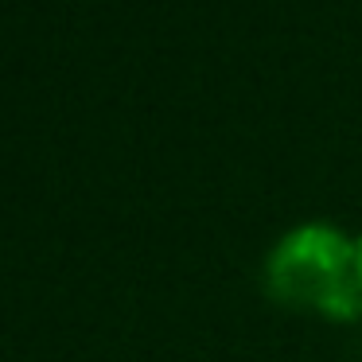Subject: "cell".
<instances>
[{"instance_id":"2","label":"cell","mask_w":362,"mask_h":362,"mask_svg":"<svg viewBox=\"0 0 362 362\" xmlns=\"http://www.w3.org/2000/svg\"><path fill=\"white\" fill-rule=\"evenodd\" d=\"M358 261H362V238H358Z\"/></svg>"},{"instance_id":"1","label":"cell","mask_w":362,"mask_h":362,"mask_svg":"<svg viewBox=\"0 0 362 362\" xmlns=\"http://www.w3.org/2000/svg\"><path fill=\"white\" fill-rule=\"evenodd\" d=\"M265 288L276 304L315 312L335 323L362 315L358 238L331 222H300L265 257Z\"/></svg>"}]
</instances>
